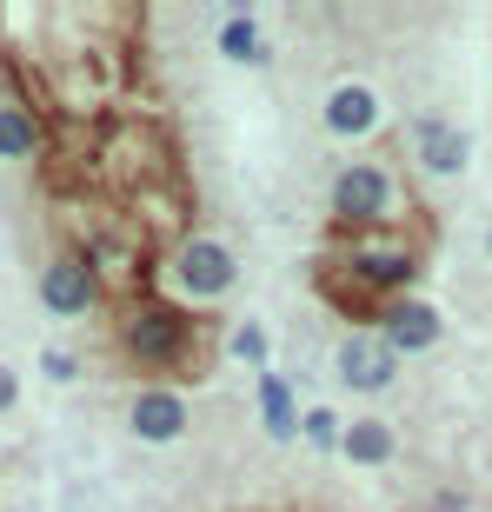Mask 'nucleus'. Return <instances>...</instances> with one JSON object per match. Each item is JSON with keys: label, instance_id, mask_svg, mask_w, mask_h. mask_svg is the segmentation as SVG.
<instances>
[{"label": "nucleus", "instance_id": "nucleus-1", "mask_svg": "<svg viewBox=\"0 0 492 512\" xmlns=\"http://www.w3.org/2000/svg\"><path fill=\"white\" fill-rule=\"evenodd\" d=\"M333 240H340V247L320 266V286L366 326H373L379 306L399 300V293L419 280V266H426V247H413V240L393 233V227L386 233H333Z\"/></svg>", "mask_w": 492, "mask_h": 512}, {"label": "nucleus", "instance_id": "nucleus-2", "mask_svg": "<svg viewBox=\"0 0 492 512\" xmlns=\"http://www.w3.org/2000/svg\"><path fill=\"white\" fill-rule=\"evenodd\" d=\"M200 320L187 306H173L167 293L160 300H133L127 320H120V353H127L140 373H153V386H173L180 373H200Z\"/></svg>", "mask_w": 492, "mask_h": 512}, {"label": "nucleus", "instance_id": "nucleus-3", "mask_svg": "<svg viewBox=\"0 0 492 512\" xmlns=\"http://www.w3.org/2000/svg\"><path fill=\"white\" fill-rule=\"evenodd\" d=\"M240 286V260H233L227 240H213V233H187L180 247L167 253V300L200 313V306H220Z\"/></svg>", "mask_w": 492, "mask_h": 512}, {"label": "nucleus", "instance_id": "nucleus-4", "mask_svg": "<svg viewBox=\"0 0 492 512\" xmlns=\"http://www.w3.org/2000/svg\"><path fill=\"white\" fill-rule=\"evenodd\" d=\"M333 227L340 233H386V220L399 213V180L379 160H353L333 173Z\"/></svg>", "mask_w": 492, "mask_h": 512}, {"label": "nucleus", "instance_id": "nucleus-5", "mask_svg": "<svg viewBox=\"0 0 492 512\" xmlns=\"http://www.w3.org/2000/svg\"><path fill=\"white\" fill-rule=\"evenodd\" d=\"M100 293H107V286H100V273L80 260V253H54V260L40 266V306H47L54 320H87L100 306Z\"/></svg>", "mask_w": 492, "mask_h": 512}, {"label": "nucleus", "instance_id": "nucleus-6", "mask_svg": "<svg viewBox=\"0 0 492 512\" xmlns=\"http://www.w3.org/2000/svg\"><path fill=\"white\" fill-rule=\"evenodd\" d=\"M373 333L393 346L399 360H406V353H433V346L446 340V313H439L433 300H419V293H399V300L379 306Z\"/></svg>", "mask_w": 492, "mask_h": 512}, {"label": "nucleus", "instance_id": "nucleus-7", "mask_svg": "<svg viewBox=\"0 0 492 512\" xmlns=\"http://www.w3.org/2000/svg\"><path fill=\"white\" fill-rule=\"evenodd\" d=\"M340 386L346 393H360V399H379V393H393L399 386V353L386 340H379L373 326H360L353 340H340Z\"/></svg>", "mask_w": 492, "mask_h": 512}, {"label": "nucleus", "instance_id": "nucleus-8", "mask_svg": "<svg viewBox=\"0 0 492 512\" xmlns=\"http://www.w3.org/2000/svg\"><path fill=\"white\" fill-rule=\"evenodd\" d=\"M127 426L140 446H173V439L187 433V393L180 386H140L127 406Z\"/></svg>", "mask_w": 492, "mask_h": 512}, {"label": "nucleus", "instance_id": "nucleus-9", "mask_svg": "<svg viewBox=\"0 0 492 512\" xmlns=\"http://www.w3.org/2000/svg\"><path fill=\"white\" fill-rule=\"evenodd\" d=\"M413 160L426 180H459V173L473 167V140H466V127H453V120H419L413 127Z\"/></svg>", "mask_w": 492, "mask_h": 512}, {"label": "nucleus", "instance_id": "nucleus-10", "mask_svg": "<svg viewBox=\"0 0 492 512\" xmlns=\"http://www.w3.org/2000/svg\"><path fill=\"white\" fill-rule=\"evenodd\" d=\"M253 406H260V426L273 446H300L306 433V406H300V386L286 380V373H260V386H253Z\"/></svg>", "mask_w": 492, "mask_h": 512}, {"label": "nucleus", "instance_id": "nucleus-11", "mask_svg": "<svg viewBox=\"0 0 492 512\" xmlns=\"http://www.w3.org/2000/svg\"><path fill=\"white\" fill-rule=\"evenodd\" d=\"M326 133H333V140H366V133H379V94L366 80H340V87L326 94Z\"/></svg>", "mask_w": 492, "mask_h": 512}, {"label": "nucleus", "instance_id": "nucleus-12", "mask_svg": "<svg viewBox=\"0 0 492 512\" xmlns=\"http://www.w3.org/2000/svg\"><path fill=\"white\" fill-rule=\"evenodd\" d=\"M220 60H240V67H266L273 60V47L260 40V14L253 7H233V14H220Z\"/></svg>", "mask_w": 492, "mask_h": 512}, {"label": "nucleus", "instance_id": "nucleus-13", "mask_svg": "<svg viewBox=\"0 0 492 512\" xmlns=\"http://www.w3.org/2000/svg\"><path fill=\"white\" fill-rule=\"evenodd\" d=\"M353 466H393V453H399V439H393V426L386 419H346V446H340Z\"/></svg>", "mask_w": 492, "mask_h": 512}, {"label": "nucleus", "instance_id": "nucleus-14", "mask_svg": "<svg viewBox=\"0 0 492 512\" xmlns=\"http://www.w3.org/2000/svg\"><path fill=\"white\" fill-rule=\"evenodd\" d=\"M47 147V127H40L34 107H0V160H34V153Z\"/></svg>", "mask_w": 492, "mask_h": 512}, {"label": "nucleus", "instance_id": "nucleus-15", "mask_svg": "<svg viewBox=\"0 0 492 512\" xmlns=\"http://www.w3.org/2000/svg\"><path fill=\"white\" fill-rule=\"evenodd\" d=\"M227 353L240 366H253V373H273V333H266L260 320H240V326H233V333H227Z\"/></svg>", "mask_w": 492, "mask_h": 512}, {"label": "nucleus", "instance_id": "nucleus-16", "mask_svg": "<svg viewBox=\"0 0 492 512\" xmlns=\"http://www.w3.org/2000/svg\"><path fill=\"white\" fill-rule=\"evenodd\" d=\"M306 446H313V453H340L346 446V419L333 413V406H306Z\"/></svg>", "mask_w": 492, "mask_h": 512}, {"label": "nucleus", "instance_id": "nucleus-17", "mask_svg": "<svg viewBox=\"0 0 492 512\" xmlns=\"http://www.w3.org/2000/svg\"><path fill=\"white\" fill-rule=\"evenodd\" d=\"M40 373H47L54 386H67V380H80V360L67 353V346H47V353H40Z\"/></svg>", "mask_w": 492, "mask_h": 512}, {"label": "nucleus", "instance_id": "nucleus-18", "mask_svg": "<svg viewBox=\"0 0 492 512\" xmlns=\"http://www.w3.org/2000/svg\"><path fill=\"white\" fill-rule=\"evenodd\" d=\"M419 512H473V493H459V486H439V493H426V506Z\"/></svg>", "mask_w": 492, "mask_h": 512}, {"label": "nucleus", "instance_id": "nucleus-19", "mask_svg": "<svg viewBox=\"0 0 492 512\" xmlns=\"http://www.w3.org/2000/svg\"><path fill=\"white\" fill-rule=\"evenodd\" d=\"M14 399H20V373L0 360V413H14Z\"/></svg>", "mask_w": 492, "mask_h": 512}, {"label": "nucleus", "instance_id": "nucleus-20", "mask_svg": "<svg viewBox=\"0 0 492 512\" xmlns=\"http://www.w3.org/2000/svg\"><path fill=\"white\" fill-rule=\"evenodd\" d=\"M486 253H492V227H486Z\"/></svg>", "mask_w": 492, "mask_h": 512}]
</instances>
